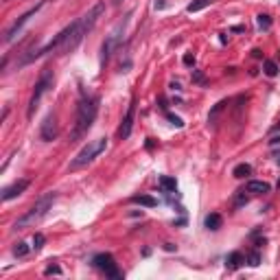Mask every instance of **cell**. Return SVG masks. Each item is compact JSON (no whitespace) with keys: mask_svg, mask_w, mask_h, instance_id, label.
Here are the masks:
<instances>
[{"mask_svg":"<svg viewBox=\"0 0 280 280\" xmlns=\"http://www.w3.org/2000/svg\"><path fill=\"white\" fill-rule=\"evenodd\" d=\"M103 13H105V3H97L92 9H88V13H83L79 20L70 22L66 29H61L49 44H44L42 49L29 53L18 66L31 64V61H35L37 57H46V55H51V53H57V55H68V53H73L77 46L83 42V37L97 27V22L101 20Z\"/></svg>","mask_w":280,"mask_h":280,"instance_id":"6da1fadb","label":"cell"},{"mask_svg":"<svg viewBox=\"0 0 280 280\" xmlns=\"http://www.w3.org/2000/svg\"><path fill=\"white\" fill-rule=\"evenodd\" d=\"M99 114V97L97 95H83L77 103V116H75V125L70 131V143L83 140L88 136V131L92 129V123L97 121Z\"/></svg>","mask_w":280,"mask_h":280,"instance_id":"7a4b0ae2","label":"cell"},{"mask_svg":"<svg viewBox=\"0 0 280 280\" xmlns=\"http://www.w3.org/2000/svg\"><path fill=\"white\" fill-rule=\"evenodd\" d=\"M55 199H57V193H44V195L13 223V230H27V228L37 225L46 215H49V210L53 208V204H55Z\"/></svg>","mask_w":280,"mask_h":280,"instance_id":"3957f363","label":"cell"},{"mask_svg":"<svg viewBox=\"0 0 280 280\" xmlns=\"http://www.w3.org/2000/svg\"><path fill=\"white\" fill-rule=\"evenodd\" d=\"M107 149V138H97V140H88V145L83 147V149L75 155L73 160H70L68 169L70 171H79V169H85L88 165H92L101 153Z\"/></svg>","mask_w":280,"mask_h":280,"instance_id":"277c9868","label":"cell"},{"mask_svg":"<svg viewBox=\"0 0 280 280\" xmlns=\"http://www.w3.org/2000/svg\"><path fill=\"white\" fill-rule=\"evenodd\" d=\"M53 88V70L46 68L44 73L40 75V79H37L35 88H33V95H31V101H29V107H27V116L29 119H33V114L37 112V107H40L44 95Z\"/></svg>","mask_w":280,"mask_h":280,"instance_id":"5b68a950","label":"cell"},{"mask_svg":"<svg viewBox=\"0 0 280 280\" xmlns=\"http://www.w3.org/2000/svg\"><path fill=\"white\" fill-rule=\"evenodd\" d=\"M46 3H49V0H40V3H37L35 7H31L29 11H25V13H22L20 18L15 20V22H13V25H11L9 29L5 31V37H3V40H5V44H11V42L15 40V37H18V35L22 33V29H25V27L29 25V22L33 20L35 15L42 11V7H46Z\"/></svg>","mask_w":280,"mask_h":280,"instance_id":"8992f818","label":"cell"},{"mask_svg":"<svg viewBox=\"0 0 280 280\" xmlns=\"http://www.w3.org/2000/svg\"><path fill=\"white\" fill-rule=\"evenodd\" d=\"M92 263H95V267L101 271V274H105V278H114V280L123 278V271L119 269V265H116L112 254H107V252L97 254L95 259H92Z\"/></svg>","mask_w":280,"mask_h":280,"instance_id":"52a82bcc","label":"cell"},{"mask_svg":"<svg viewBox=\"0 0 280 280\" xmlns=\"http://www.w3.org/2000/svg\"><path fill=\"white\" fill-rule=\"evenodd\" d=\"M59 134V127H57V116L55 114H49L46 119L42 121V127H40V138L44 143H51V140H55Z\"/></svg>","mask_w":280,"mask_h":280,"instance_id":"ba28073f","label":"cell"},{"mask_svg":"<svg viewBox=\"0 0 280 280\" xmlns=\"http://www.w3.org/2000/svg\"><path fill=\"white\" fill-rule=\"evenodd\" d=\"M134 116H136V99H131L125 119H123L121 127H119V138H121V140H127V138L131 136V129H134Z\"/></svg>","mask_w":280,"mask_h":280,"instance_id":"9c48e42d","label":"cell"},{"mask_svg":"<svg viewBox=\"0 0 280 280\" xmlns=\"http://www.w3.org/2000/svg\"><path fill=\"white\" fill-rule=\"evenodd\" d=\"M29 186H31V180H27V177H22V180L13 182L11 186H7V189L3 191V201H11L15 197H20L22 193L29 189Z\"/></svg>","mask_w":280,"mask_h":280,"instance_id":"30bf717a","label":"cell"},{"mask_svg":"<svg viewBox=\"0 0 280 280\" xmlns=\"http://www.w3.org/2000/svg\"><path fill=\"white\" fill-rule=\"evenodd\" d=\"M116 42H119V37H116V33H112V35H107V40L103 42V46H101V70H105L107 61H110V57H112V51H114Z\"/></svg>","mask_w":280,"mask_h":280,"instance_id":"8fae6325","label":"cell"},{"mask_svg":"<svg viewBox=\"0 0 280 280\" xmlns=\"http://www.w3.org/2000/svg\"><path fill=\"white\" fill-rule=\"evenodd\" d=\"M269 191H271V186L263 180H250L245 184V193H252V195H265Z\"/></svg>","mask_w":280,"mask_h":280,"instance_id":"7c38bea8","label":"cell"},{"mask_svg":"<svg viewBox=\"0 0 280 280\" xmlns=\"http://www.w3.org/2000/svg\"><path fill=\"white\" fill-rule=\"evenodd\" d=\"M243 263H245L243 254H241V252H230L228 259H225V267H228V269H239Z\"/></svg>","mask_w":280,"mask_h":280,"instance_id":"4fadbf2b","label":"cell"},{"mask_svg":"<svg viewBox=\"0 0 280 280\" xmlns=\"http://www.w3.org/2000/svg\"><path fill=\"white\" fill-rule=\"evenodd\" d=\"M134 204H140V206H147V208H155L158 206V199L151 197V195H134L131 197Z\"/></svg>","mask_w":280,"mask_h":280,"instance_id":"5bb4252c","label":"cell"},{"mask_svg":"<svg viewBox=\"0 0 280 280\" xmlns=\"http://www.w3.org/2000/svg\"><path fill=\"white\" fill-rule=\"evenodd\" d=\"M221 223H223V219H221L219 213H210V215L206 217V228H208V230H219Z\"/></svg>","mask_w":280,"mask_h":280,"instance_id":"9a60e30c","label":"cell"},{"mask_svg":"<svg viewBox=\"0 0 280 280\" xmlns=\"http://www.w3.org/2000/svg\"><path fill=\"white\" fill-rule=\"evenodd\" d=\"M215 0H193V3L186 7V11L189 13H197V11H201V9H206V7H210Z\"/></svg>","mask_w":280,"mask_h":280,"instance_id":"2e32d148","label":"cell"},{"mask_svg":"<svg viewBox=\"0 0 280 280\" xmlns=\"http://www.w3.org/2000/svg\"><path fill=\"white\" fill-rule=\"evenodd\" d=\"M160 189L165 191V193H175L177 182L173 180V177H169V175H162V177H160Z\"/></svg>","mask_w":280,"mask_h":280,"instance_id":"e0dca14e","label":"cell"},{"mask_svg":"<svg viewBox=\"0 0 280 280\" xmlns=\"http://www.w3.org/2000/svg\"><path fill=\"white\" fill-rule=\"evenodd\" d=\"M250 173H252V167L247 165V162H241V165H237L235 171H232V175L239 177V180H243V177H247Z\"/></svg>","mask_w":280,"mask_h":280,"instance_id":"ac0fdd59","label":"cell"},{"mask_svg":"<svg viewBox=\"0 0 280 280\" xmlns=\"http://www.w3.org/2000/svg\"><path fill=\"white\" fill-rule=\"evenodd\" d=\"M33 250V247H31L27 241H20V243H15V247H13V254L18 256V259H25V256Z\"/></svg>","mask_w":280,"mask_h":280,"instance_id":"d6986e66","label":"cell"},{"mask_svg":"<svg viewBox=\"0 0 280 280\" xmlns=\"http://www.w3.org/2000/svg\"><path fill=\"white\" fill-rule=\"evenodd\" d=\"M44 243H46V239H44V235H40V232L31 239V247H33V252H40L44 247Z\"/></svg>","mask_w":280,"mask_h":280,"instance_id":"ffe728a7","label":"cell"},{"mask_svg":"<svg viewBox=\"0 0 280 280\" xmlns=\"http://www.w3.org/2000/svg\"><path fill=\"white\" fill-rule=\"evenodd\" d=\"M256 22H259V29L261 31H269L271 29V18H269L267 13H261L259 18H256Z\"/></svg>","mask_w":280,"mask_h":280,"instance_id":"44dd1931","label":"cell"},{"mask_svg":"<svg viewBox=\"0 0 280 280\" xmlns=\"http://www.w3.org/2000/svg\"><path fill=\"white\" fill-rule=\"evenodd\" d=\"M263 70H265L267 77H276L278 75V64H276V61H271V59H267L265 64H263Z\"/></svg>","mask_w":280,"mask_h":280,"instance_id":"7402d4cb","label":"cell"},{"mask_svg":"<svg viewBox=\"0 0 280 280\" xmlns=\"http://www.w3.org/2000/svg\"><path fill=\"white\" fill-rule=\"evenodd\" d=\"M247 263H250L252 267L261 265V254H259V252H250V254H247Z\"/></svg>","mask_w":280,"mask_h":280,"instance_id":"603a6c76","label":"cell"},{"mask_svg":"<svg viewBox=\"0 0 280 280\" xmlns=\"http://www.w3.org/2000/svg\"><path fill=\"white\" fill-rule=\"evenodd\" d=\"M247 199H250V197L245 195V191H239V193H237V199H235V206H243V204H247Z\"/></svg>","mask_w":280,"mask_h":280,"instance_id":"cb8c5ba5","label":"cell"},{"mask_svg":"<svg viewBox=\"0 0 280 280\" xmlns=\"http://www.w3.org/2000/svg\"><path fill=\"white\" fill-rule=\"evenodd\" d=\"M44 274H46V276H53V274L59 276V274H61V267H59V265H49V267L44 269Z\"/></svg>","mask_w":280,"mask_h":280,"instance_id":"d4e9b609","label":"cell"},{"mask_svg":"<svg viewBox=\"0 0 280 280\" xmlns=\"http://www.w3.org/2000/svg\"><path fill=\"white\" fill-rule=\"evenodd\" d=\"M167 119H169L171 123H173L175 127H182V125H184V123H182V119H180V116H175V114H167Z\"/></svg>","mask_w":280,"mask_h":280,"instance_id":"484cf974","label":"cell"},{"mask_svg":"<svg viewBox=\"0 0 280 280\" xmlns=\"http://www.w3.org/2000/svg\"><path fill=\"white\" fill-rule=\"evenodd\" d=\"M193 79H195L197 83H206V77L199 73V70H193Z\"/></svg>","mask_w":280,"mask_h":280,"instance_id":"4316f807","label":"cell"},{"mask_svg":"<svg viewBox=\"0 0 280 280\" xmlns=\"http://www.w3.org/2000/svg\"><path fill=\"white\" fill-rule=\"evenodd\" d=\"M184 64L186 66H193V64H195V57H193V55H184Z\"/></svg>","mask_w":280,"mask_h":280,"instance_id":"83f0119b","label":"cell"},{"mask_svg":"<svg viewBox=\"0 0 280 280\" xmlns=\"http://www.w3.org/2000/svg\"><path fill=\"white\" fill-rule=\"evenodd\" d=\"M278 165H280V155H278Z\"/></svg>","mask_w":280,"mask_h":280,"instance_id":"f1b7e54d","label":"cell"}]
</instances>
